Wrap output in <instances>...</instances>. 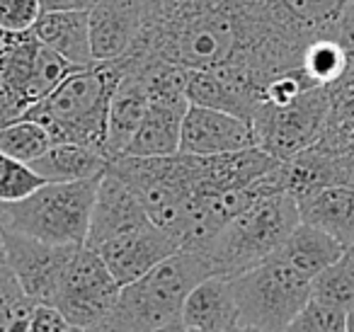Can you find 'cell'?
<instances>
[{
	"mask_svg": "<svg viewBox=\"0 0 354 332\" xmlns=\"http://www.w3.org/2000/svg\"><path fill=\"white\" fill-rule=\"evenodd\" d=\"M51 143V133L35 119H15L0 127V151L30 165L49 151Z\"/></svg>",
	"mask_w": 354,
	"mask_h": 332,
	"instance_id": "obj_22",
	"label": "cell"
},
{
	"mask_svg": "<svg viewBox=\"0 0 354 332\" xmlns=\"http://www.w3.org/2000/svg\"><path fill=\"white\" fill-rule=\"evenodd\" d=\"M347 332H354V301L347 306Z\"/></svg>",
	"mask_w": 354,
	"mask_h": 332,
	"instance_id": "obj_32",
	"label": "cell"
},
{
	"mask_svg": "<svg viewBox=\"0 0 354 332\" xmlns=\"http://www.w3.org/2000/svg\"><path fill=\"white\" fill-rule=\"evenodd\" d=\"M73 68L78 66L49 49L35 30H0V127L20 119Z\"/></svg>",
	"mask_w": 354,
	"mask_h": 332,
	"instance_id": "obj_5",
	"label": "cell"
},
{
	"mask_svg": "<svg viewBox=\"0 0 354 332\" xmlns=\"http://www.w3.org/2000/svg\"><path fill=\"white\" fill-rule=\"evenodd\" d=\"M212 274V264L199 250L180 248L136 282L124 284L102 330H185V298Z\"/></svg>",
	"mask_w": 354,
	"mask_h": 332,
	"instance_id": "obj_1",
	"label": "cell"
},
{
	"mask_svg": "<svg viewBox=\"0 0 354 332\" xmlns=\"http://www.w3.org/2000/svg\"><path fill=\"white\" fill-rule=\"evenodd\" d=\"M187 95H153L148 109L122 156H170L180 151Z\"/></svg>",
	"mask_w": 354,
	"mask_h": 332,
	"instance_id": "obj_15",
	"label": "cell"
},
{
	"mask_svg": "<svg viewBox=\"0 0 354 332\" xmlns=\"http://www.w3.org/2000/svg\"><path fill=\"white\" fill-rule=\"evenodd\" d=\"M32 30L41 42L73 66L95 64L90 46V20L85 10L41 12Z\"/></svg>",
	"mask_w": 354,
	"mask_h": 332,
	"instance_id": "obj_18",
	"label": "cell"
},
{
	"mask_svg": "<svg viewBox=\"0 0 354 332\" xmlns=\"http://www.w3.org/2000/svg\"><path fill=\"white\" fill-rule=\"evenodd\" d=\"M80 245H56L6 228V264L35 303L54 306L56 288Z\"/></svg>",
	"mask_w": 354,
	"mask_h": 332,
	"instance_id": "obj_9",
	"label": "cell"
},
{
	"mask_svg": "<svg viewBox=\"0 0 354 332\" xmlns=\"http://www.w3.org/2000/svg\"><path fill=\"white\" fill-rule=\"evenodd\" d=\"M347 252L352 255V259H354V243H352V245H347Z\"/></svg>",
	"mask_w": 354,
	"mask_h": 332,
	"instance_id": "obj_33",
	"label": "cell"
},
{
	"mask_svg": "<svg viewBox=\"0 0 354 332\" xmlns=\"http://www.w3.org/2000/svg\"><path fill=\"white\" fill-rule=\"evenodd\" d=\"M46 182H78L100 177L109 167V158L100 148L85 143L54 141L49 151L32 163Z\"/></svg>",
	"mask_w": 354,
	"mask_h": 332,
	"instance_id": "obj_19",
	"label": "cell"
},
{
	"mask_svg": "<svg viewBox=\"0 0 354 332\" xmlns=\"http://www.w3.org/2000/svg\"><path fill=\"white\" fill-rule=\"evenodd\" d=\"M289 330L296 332H347V306L310 296Z\"/></svg>",
	"mask_w": 354,
	"mask_h": 332,
	"instance_id": "obj_25",
	"label": "cell"
},
{
	"mask_svg": "<svg viewBox=\"0 0 354 332\" xmlns=\"http://www.w3.org/2000/svg\"><path fill=\"white\" fill-rule=\"evenodd\" d=\"M41 15L39 0H0V30L25 32L32 30Z\"/></svg>",
	"mask_w": 354,
	"mask_h": 332,
	"instance_id": "obj_27",
	"label": "cell"
},
{
	"mask_svg": "<svg viewBox=\"0 0 354 332\" xmlns=\"http://www.w3.org/2000/svg\"><path fill=\"white\" fill-rule=\"evenodd\" d=\"M90 46L95 61H117L136 44L143 0H97L88 10Z\"/></svg>",
	"mask_w": 354,
	"mask_h": 332,
	"instance_id": "obj_13",
	"label": "cell"
},
{
	"mask_svg": "<svg viewBox=\"0 0 354 332\" xmlns=\"http://www.w3.org/2000/svg\"><path fill=\"white\" fill-rule=\"evenodd\" d=\"M183 327L202 332L238 330V298L231 279L212 274L199 282L183 303Z\"/></svg>",
	"mask_w": 354,
	"mask_h": 332,
	"instance_id": "obj_16",
	"label": "cell"
},
{
	"mask_svg": "<svg viewBox=\"0 0 354 332\" xmlns=\"http://www.w3.org/2000/svg\"><path fill=\"white\" fill-rule=\"evenodd\" d=\"M299 223L296 196L274 192L233 216L199 252L209 259L214 274L233 279L270 259Z\"/></svg>",
	"mask_w": 354,
	"mask_h": 332,
	"instance_id": "obj_3",
	"label": "cell"
},
{
	"mask_svg": "<svg viewBox=\"0 0 354 332\" xmlns=\"http://www.w3.org/2000/svg\"><path fill=\"white\" fill-rule=\"evenodd\" d=\"M301 221L325 230L339 243H354V187L344 182L323 185L296 199Z\"/></svg>",
	"mask_w": 354,
	"mask_h": 332,
	"instance_id": "obj_17",
	"label": "cell"
},
{
	"mask_svg": "<svg viewBox=\"0 0 354 332\" xmlns=\"http://www.w3.org/2000/svg\"><path fill=\"white\" fill-rule=\"evenodd\" d=\"M335 39L347 49V54L354 59V0H347L335 25Z\"/></svg>",
	"mask_w": 354,
	"mask_h": 332,
	"instance_id": "obj_29",
	"label": "cell"
},
{
	"mask_svg": "<svg viewBox=\"0 0 354 332\" xmlns=\"http://www.w3.org/2000/svg\"><path fill=\"white\" fill-rule=\"evenodd\" d=\"M100 177L78 182H44L25 199L0 204V221L8 230L46 243L85 245Z\"/></svg>",
	"mask_w": 354,
	"mask_h": 332,
	"instance_id": "obj_4",
	"label": "cell"
},
{
	"mask_svg": "<svg viewBox=\"0 0 354 332\" xmlns=\"http://www.w3.org/2000/svg\"><path fill=\"white\" fill-rule=\"evenodd\" d=\"M344 250H347V245L339 243L337 238H333V235L325 233V230L301 221L277 252H279L291 267L299 269L301 274H306V277L313 282L315 274L323 272L328 264H333L335 259L342 257Z\"/></svg>",
	"mask_w": 354,
	"mask_h": 332,
	"instance_id": "obj_20",
	"label": "cell"
},
{
	"mask_svg": "<svg viewBox=\"0 0 354 332\" xmlns=\"http://www.w3.org/2000/svg\"><path fill=\"white\" fill-rule=\"evenodd\" d=\"M122 284L107 269L97 250L80 245L66 267L56 288L54 306L66 315L73 330H102L117 306Z\"/></svg>",
	"mask_w": 354,
	"mask_h": 332,
	"instance_id": "obj_8",
	"label": "cell"
},
{
	"mask_svg": "<svg viewBox=\"0 0 354 332\" xmlns=\"http://www.w3.org/2000/svg\"><path fill=\"white\" fill-rule=\"evenodd\" d=\"M349 64H352V56L335 37H320V39L310 42L301 59V68L308 73V78L315 85H330L339 80L349 68Z\"/></svg>",
	"mask_w": 354,
	"mask_h": 332,
	"instance_id": "obj_21",
	"label": "cell"
},
{
	"mask_svg": "<svg viewBox=\"0 0 354 332\" xmlns=\"http://www.w3.org/2000/svg\"><path fill=\"white\" fill-rule=\"evenodd\" d=\"M122 66V75H119L117 90L112 95V104H109V119H107V138H104V156L112 158L122 156L131 143L133 133H136L138 124H141L143 114L151 102V93H148L146 78H143L141 68L131 56H122L117 59Z\"/></svg>",
	"mask_w": 354,
	"mask_h": 332,
	"instance_id": "obj_12",
	"label": "cell"
},
{
	"mask_svg": "<svg viewBox=\"0 0 354 332\" xmlns=\"http://www.w3.org/2000/svg\"><path fill=\"white\" fill-rule=\"evenodd\" d=\"M141 221H148V214L143 209L141 199L112 167H107L104 175L100 177L85 245L97 250L104 240L122 233L129 225L141 223Z\"/></svg>",
	"mask_w": 354,
	"mask_h": 332,
	"instance_id": "obj_14",
	"label": "cell"
},
{
	"mask_svg": "<svg viewBox=\"0 0 354 332\" xmlns=\"http://www.w3.org/2000/svg\"><path fill=\"white\" fill-rule=\"evenodd\" d=\"M310 296L325 298L339 306H349L354 301V259L347 250L342 257L315 274L310 282Z\"/></svg>",
	"mask_w": 354,
	"mask_h": 332,
	"instance_id": "obj_23",
	"label": "cell"
},
{
	"mask_svg": "<svg viewBox=\"0 0 354 332\" xmlns=\"http://www.w3.org/2000/svg\"><path fill=\"white\" fill-rule=\"evenodd\" d=\"M97 0H39L41 12H64V10H85L95 6Z\"/></svg>",
	"mask_w": 354,
	"mask_h": 332,
	"instance_id": "obj_30",
	"label": "cell"
},
{
	"mask_svg": "<svg viewBox=\"0 0 354 332\" xmlns=\"http://www.w3.org/2000/svg\"><path fill=\"white\" fill-rule=\"evenodd\" d=\"M328 85H313L286 104H257L250 124L262 151L279 160H289L318 141L328 124Z\"/></svg>",
	"mask_w": 354,
	"mask_h": 332,
	"instance_id": "obj_7",
	"label": "cell"
},
{
	"mask_svg": "<svg viewBox=\"0 0 354 332\" xmlns=\"http://www.w3.org/2000/svg\"><path fill=\"white\" fill-rule=\"evenodd\" d=\"M27 330H37V332H66L73 330L66 315L51 303H35L32 308L30 322H27Z\"/></svg>",
	"mask_w": 354,
	"mask_h": 332,
	"instance_id": "obj_28",
	"label": "cell"
},
{
	"mask_svg": "<svg viewBox=\"0 0 354 332\" xmlns=\"http://www.w3.org/2000/svg\"><path fill=\"white\" fill-rule=\"evenodd\" d=\"M119 75V61H95L90 66H78L20 119L39 122L54 141L85 143L104 153L109 104Z\"/></svg>",
	"mask_w": 354,
	"mask_h": 332,
	"instance_id": "obj_2",
	"label": "cell"
},
{
	"mask_svg": "<svg viewBox=\"0 0 354 332\" xmlns=\"http://www.w3.org/2000/svg\"><path fill=\"white\" fill-rule=\"evenodd\" d=\"M44 177L30 165L17 158L0 151V204H12L44 185Z\"/></svg>",
	"mask_w": 354,
	"mask_h": 332,
	"instance_id": "obj_26",
	"label": "cell"
},
{
	"mask_svg": "<svg viewBox=\"0 0 354 332\" xmlns=\"http://www.w3.org/2000/svg\"><path fill=\"white\" fill-rule=\"evenodd\" d=\"M183 245L185 243L180 235L148 219L104 240L97 252L109 272L114 274V279L124 286V284H131L138 277H143L148 269L170 257Z\"/></svg>",
	"mask_w": 354,
	"mask_h": 332,
	"instance_id": "obj_10",
	"label": "cell"
},
{
	"mask_svg": "<svg viewBox=\"0 0 354 332\" xmlns=\"http://www.w3.org/2000/svg\"><path fill=\"white\" fill-rule=\"evenodd\" d=\"M35 301L27 298L8 264H0V330H27Z\"/></svg>",
	"mask_w": 354,
	"mask_h": 332,
	"instance_id": "obj_24",
	"label": "cell"
},
{
	"mask_svg": "<svg viewBox=\"0 0 354 332\" xmlns=\"http://www.w3.org/2000/svg\"><path fill=\"white\" fill-rule=\"evenodd\" d=\"M0 264H6V225L0 221Z\"/></svg>",
	"mask_w": 354,
	"mask_h": 332,
	"instance_id": "obj_31",
	"label": "cell"
},
{
	"mask_svg": "<svg viewBox=\"0 0 354 332\" xmlns=\"http://www.w3.org/2000/svg\"><path fill=\"white\" fill-rule=\"evenodd\" d=\"M257 146L255 131L248 119L226 109L189 104L183 119L180 151L194 156H218Z\"/></svg>",
	"mask_w": 354,
	"mask_h": 332,
	"instance_id": "obj_11",
	"label": "cell"
},
{
	"mask_svg": "<svg viewBox=\"0 0 354 332\" xmlns=\"http://www.w3.org/2000/svg\"><path fill=\"white\" fill-rule=\"evenodd\" d=\"M231 282L238 298V330H289L310 298V279L279 252Z\"/></svg>",
	"mask_w": 354,
	"mask_h": 332,
	"instance_id": "obj_6",
	"label": "cell"
}]
</instances>
